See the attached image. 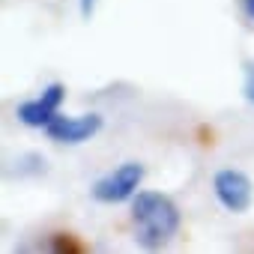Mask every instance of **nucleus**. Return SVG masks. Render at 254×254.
<instances>
[{
	"label": "nucleus",
	"mask_w": 254,
	"mask_h": 254,
	"mask_svg": "<svg viewBox=\"0 0 254 254\" xmlns=\"http://www.w3.org/2000/svg\"><path fill=\"white\" fill-rule=\"evenodd\" d=\"M242 93H245V99L254 105V63L245 66V87H242Z\"/></svg>",
	"instance_id": "6"
},
{
	"label": "nucleus",
	"mask_w": 254,
	"mask_h": 254,
	"mask_svg": "<svg viewBox=\"0 0 254 254\" xmlns=\"http://www.w3.org/2000/svg\"><path fill=\"white\" fill-rule=\"evenodd\" d=\"M239 3H242L245 18H248V21H254V0H239Z\"/></svg>",
	"instance_id": "8"
},
{
	"label": "nucleus",
	"mask_w": 254,
	"mask_h": 254,
	"mask_svg": "<svg viewBox=\"0 0 254 254\" xmlns=\"http://www.w3.org/2000/svg\"><path fill=\"white\" fill-rule=\"evenodd\" d=\"M212 191L218 197V203L227 212H248L251 200H254V186L248 180V174L236 171V168H224L212 177Z\"/></svg>",
	"instance_id": "4"
},
{
	"label": "nucleus",
	"mask_w": 254,
	"mask_h": 254,
	"mask_svg": "<svg viewBox=\"0 0 254 254\" xmlns=\"http://www.w3.org/2000/svg\"><path fill=\"white\" fill-rule=\"evenodd\" d=\"M96 3H99V0H78V6H81V15H84V18H90V15L96 12Z\"/></svg>",
	"instance_id": "7"
},
{
	"label": "nucleus",
	"mask_w": 254,
	"mask_h": 254,
	"mask_svg": "<svg viewBox=\"0 0 254 254\" xmlns=\"http://www.w3.org/2000/svg\"><path fill=\"white\" fill-rule=\"evenodd\" d=\"M63 99H66V87H63L60 81H54V84H48V87L42 90V96L21 102V105L15 108V117H18L24 126H30V129H45V126L60 114Z\"/></svg>",
	"instance_id": "5"
},
{
	"label": "nucleus",
	"mask_w": 254,
	"mask_h": 254,
	"mask_svg": "<svg viewBox=\"0 0 254 254\" xmlns=\"http://www.w3.org/2000/svg\"><path fill=\"white\" fill-rule=\"evenodd\" d=\"M132 224L141 248H162L180 230V209L162 191H138L132 197Z\"/></svg>",
	"instance_id": "1"
},
{
	"label": "nucleus",
	"mask_w": 254,
	"mask_h": 254,
	"mask_svg": "<svg viewBox=\"0 0 254 254\" xmlns=\"http://www.w3.org/2000/svg\"><path fill=\"white\" fill-rule=\"evenodd\" d=\"M102 126H105V120H102V114H96V111L78 114V117H63V114H57V117L45 126V135H48V141H54V144H69V147H75V144H84V141L96 138V135L102 132Z\"/></svg>",
	"instance_id": "3"
},
{
	"label": "nucleus",
	"mask_w": 254,
	"mask_h": 254,
	"mask_svg": "<svg viewBox=\"0 0 254 254\" xmlns=\"http://www.w3.org/2000/svg\"><path fill=\"white\" fill-rule=\"evenodd\" d=\"M144 165L141 162H123L120 168L108 171L105 177H99L90 189V194L99 200V203H126L132 200L144 183Z\"/></svg>",
	"instance_id": "2"
}]
</instances>
